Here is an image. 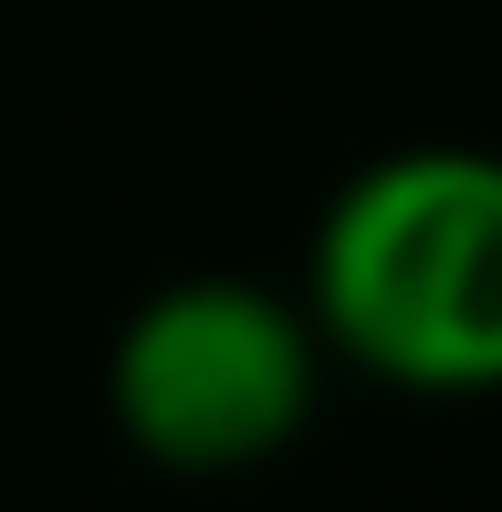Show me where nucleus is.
Instances as JSON below:
<instances>
[{
  "instance_id": "obj_1",
  "label": "nucleus",
  "mask_w": 502,
  "mask_h": 512,
  "mask_svg": "<svg viewBox=\"0 0 502 512\" xmlns=\"http://www.w3.org/2000/svg\"><path fill=\"white\" fill-rule=\"evenodd\" d=\"M325 366L398 398H502V147H387L335 178L304 241Z\"/></svg>"
},
{
  "instance_id": "obj_2",
  "label": "nucleus",
  "mask_w": 502,
  "mask_h": 512,
  "mask_svg": "<svg viewBox=\"0 0 502 512\" xmlns=\"http://www.w3.org/2000/svg\"><path fill=\"white\" fill-rule=\"evenodd\" d=\"M325 398V335L304 293L251 272H178L105 335V418L147 471L231 481L283 460Z\"/></svg>"
}]
</instances>
